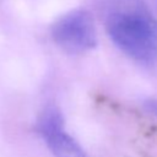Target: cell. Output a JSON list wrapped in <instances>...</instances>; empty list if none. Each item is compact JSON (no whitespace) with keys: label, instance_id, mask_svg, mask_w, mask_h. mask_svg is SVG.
<instances>
[{"label":"cell","instance_id":"6da1fadb","mask_svg":"<svg viewBox=\"0 0 157 157\" xmlns=\"http://www.w3.org/2000/svg\"><path fill=\"white\" fill-rule=\"evenodd\" d=\"M104 23L124 54L141 64L157 61V18L139 0H109Z\"/></svg>","mask_w":157,"mask_h":157},{"label":"cell","instance_id":"7a4b0ae2","mask_svg":"<svg viewBox=\"0 0 157 157\" xmlns=\"http://www.w3.org/2000/svg\"><path fill=\"white\" fill-rule=\"evenodd\" d=\"M54 43L69 54H82L97 44L93 18L82 10H72L60 16L50 28Z\"/></svg>","mask_w":157,"mask_h":157},{"label":"cell","instance_id":"3957f363","mask_svg":"<svg viewBox=\"0 0 157 157\" xmlns=\"http://www.w3.org/2000/svg\"><path fill=\"white\" fill-rule=\"evenodd\" d=\"M34 130L54 157H87L80 144L65 131L63 115L56 107L48 105L42 110Z\"/></svg>","mask_w":157,"mask_h":157},{"label":"cell","instance_id":"277c9868","mask_svg":"<svg viewBox=\"0 0 157 157\" xmlns=\"http://www.w3.org/2000/svg\"><path fill=\"white\" fill-rule=\"evenodd\" d=\"M146 109L155 117H157V99H148L145 103Z\"/></svg>","mask_w":157,"mask_h":157},{"label":"cell","instance_id":"5b68a950","mask_svg":"<svg viewBox=\"0 0 157 157\" xmlns=\"http://www.w3.org/2000/svg\"><path fill=\"white\" fill-rule=\"evenodd\" d=\"M155 1H156V6H157V0H155Z\"/></svg>","mask_w":157,"mask_h":157}]
</instances>
